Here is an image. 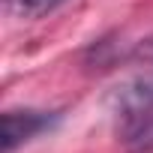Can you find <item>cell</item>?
<instances>
[{"label":"cell","instance_id":"4","mask_svg":"<svg viewBox=\"0 0 153 153\" xmlns=\"http://www.w3.org/2000/svg\"><path fill=\"white\" fill-rule=\"evenodd\" d=\"M141 60H153V36H147L141 45H138V51H135Z\"/></svg>","mask_w":153,"mask_h":153},{"label":"cell","instance_id":"3","mask_svg":"<svg viewBox=\"0 0 153 153\" xmlns=\"http://www.w3.org/2000/svg\"><path fill=\"white\" fill-rule=\"evenodd\" d=\"M66 0H3V9L9 18L18 21H36L48 12H54L57 6H63Z\"/></svg>","mask_w":153,"mask_h":153},{"label":"cell","instance_id":"2","mask_svg":"<svg viewBox=\"0 0 153 153\" xmlns=\"http://www.w3.org/2000/svg\"><path fill=\"white\" fill-rule=\"evenodd\" d=\"M54 120H57V114H51V111H33V108L3 111V117H0V147H3V153H12L18 144H24L33 135H39L42 129H48Z\"/></svg>","mask_w":153,"mask_h":153},{"label":"cell","instance_id":"1","mask_svg":"<svg viewBox=\"0 0 153 153\" xmlns=\"http://www.w3.org/2000/svg\"><path fill=\"white\" fill-rule=\"evenodd\" d=\"M111 111L129 138L150 135L153 132V72L135 75L126 84L114 87Z\"/></svg>","mask_w":153,"mask_h":153}]
</instances>
